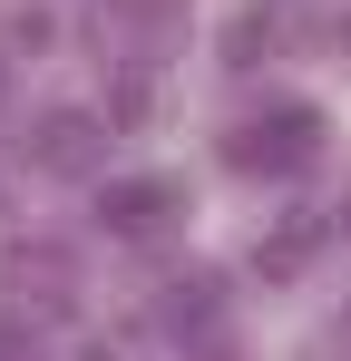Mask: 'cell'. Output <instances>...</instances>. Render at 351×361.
<instances>
[{"label":"cell","mask_w":351,"mask_h":361,"mask_svg":"<svg viewBox=\"0 0 351 361\" xmlns=\"http://www.w3.org/2000/svg\"><path fill=\"white\" fill-rule=\"evenodd\" d=\"M312 147H322V118H312L302 98H273L264 118H244L225 137V166H244V176H292V166H312Z\"/></svg>","instance_id":"6da1fadb"},{"label":"cell","mask_w":351,"mask_h":361,"mask_svg":"<svg viewBox=\"0 0 351 361\" xmlns=\"http://www.w3.org/2000/svg\"><path fill=\"white\" fill-rule=\"evenodd\" d=\"M176 215H185V185H176V176H108V185H98V225H108L117 244L166 235Z\"/></svg>","instance_id":"7a4b0ae2"},{"label":"cell","mask_w":351,"mask_h":361,"mask_svg":"<svg viewBox=\"0 0 351 361\" xmlns=\"http://www.w3.org/2000/svg\"><path fill=\"white\" fill-rule=\"evenodd\" d=\"M0 293L39 302V312H68V293H78V264H68L58 244H10V254H0Z\"/></svg>","instance_id":"3957f363"},{"label":"cell","mask_w":351,"mask_h":361,"mask_svg":"<svg viewBox=\"0 0 351 361\" xmlns=\"http://www.w3.org/2000/svg\"><path fill=\"white\" fill-rule=\"evenodd\" d=\"M30 157H39L49 176H88V166L108 157V137H98V118H78V108H49V118L30 127Z\"/></svg>","instance_id":"277c9868"},{"label":"cell","mask_w":351,"mask_h":361,"mask_svg":"<svg viewBox=\"0 0 351 361\" xmlns=\"http://www.w3.org/2000/svg\"><path fill=\"white\" fill-rule=\"evenodd\" d=\"M215 312H225L215 274H185V283H166V302H156V322H166L176 342H185V332H215Z\"/></svg>","instance_id":"5b68a950"},{"label":"cell","mask_w":351,"mask_h":361,"mask_svg":"<svg viewBox=\"0 0 351 361\" xmlns=\"http://www.w3.org/2000/svg\"><path fill=\"white\" fill-rule=\"evenodd\" d=\"M302 264H312V225H283V235L254 244V274H264V283H292Z\"/></svg>","instance_id":"8992f818"},{"label":"cell","mask_w":351,"mask_h":361,"mask_svg":"<svg viewBox=\"0 0 351 361\" xmlns=\"http://www.w3.org/2000/svg\"><path fill=\"white\" fill-rule=\"evenodd\" d=\"M98 10H108V20H137V30H166L185 0H98Z\"/></svg>","instance_id":"52a82bcc"},{"label":"cell","mask_w":351,"mask_h":361,"mask_svg":"<svg viewBox=\"0 0 351 361\" xmlns=\"http://www.w3.org/2000/svg\"><path fill=\"white\" fill-rule=\"evenodd\" d=\"M264 39H273V20H264V10H244V20H234V30H225V49H234V68L254 59V49H264Z\"/></svg>","instance_id":"ba28073f"},{"label":"cell","mask_w":351,"mask_h":361,"mask_svg":"<svg viewBox=\"0 0 351 361\" xmlns=\"http://www.w3.org/2000/svg\"><path fill=\"white\" fill-rule=\"evenodd\" d=\"M0 361H39V342H30L20 322H0Z\"/></svg>","instance_id":"9c48e42d"},{"label":"cell","mask_w":351,"mask_h":361,"mask_svg":"<svg viewBox=\"0 0 351 361\" xmlns=\"http://www.w3.org/2000/svg\"><path fill=\"white\" fill-rule=\"evenodd\" d=\"M342 235H351V205H342Z\"/></svg>","instance_id":"30bf717a"}]
</instances>
